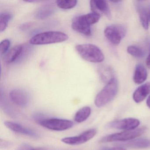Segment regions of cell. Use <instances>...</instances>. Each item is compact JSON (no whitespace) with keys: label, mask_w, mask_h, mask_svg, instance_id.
Returning <instances> with one entry per match:
<instances>
[{"label":"cell","mask_w":150,"mask_h":150,"mask_svg":"<svg viewBox=\"0 0 150 150\" xmlns=\"http://www.w3.org/2000/svg\"><path fill=\"white\" fill-rule=\"evenodd\" d=\"M37 121L38 124L43 127L57 131L68 129L71 128L74 125L73 122L72 121L60 118H41Z\"/></svg>","instance_id":"5b68a950"},{"label":"cell","mask_w":150,"mask_h":150,"mask_svg":"<svg viewBox=\"0 0 150 150\" xmlns=\"http://www.w3.org/2000/svg\"><path fill=\"white\" fill-rule=\"evenodd\" d=\"M139 124L140 122L138 119L127 118L110 122L108 125V126L113 129L131 130L137 129Z\"/></svg>","instance_id":"9c48e42d"},{"label":"cell","mask_w":150,"mask_h":150,"mask_svg":"<svg viewBox=\"0 0 150 150\" xmlns=\"http://www.w3.org/2000/svg\"><path fill=\"white\" fill-rule=\"evenodd\" d=\"M118 84L115 78L110 79L108 84L97 95L95 104L98 108L103 107L114 99L117 93Z\"/></svg>","instance_id":"7a4b0ae2"},{"label":"cell","mask_w":150,"mask_h":150,"mask_svg":"<svg viewBox=\"0 0 150 150\" xmlns=\"http://www.w3.org/2000/svg\"><path fill=\"white\" fill-rule=\"evenodd\" d=\"M9 97L14 103L19 107H26L29 103L28 95L22 89H13L9 93Z\"/></svg>","instance_id":"30bf717a"},{"label":"cell","mask_w":150,"mask_h":150,"mask_svg":"<svg viewBox=\"0 0 150 150\" xmlns=\"http://www.w3.org/2000/svg\"><path fill=\"white\" fill-rule=\"evenodd\" d=\"M126 31L125 26L122 24H115L108 26L104 33L106 38L111 43L117 45L125 36Z\"/></svg>","instance_id":"8992f818"},{"label":"cell","mask_w":150,"mask_h":150,"mask_svg":"<svg viewBox=\"0 0 150 150\" xmlns=\"http://www.w3.org/2000/svg\"><path fill=\"white\" fill-rule=\"evenodd\" d=\"M5 125L7 128L14 132L27 135L34 138H37L38 137L37 133H36L35 132L33 131L32 130L30 129L26 128L17 123L6 121L5 122Z\"/></svg>","instance_id":"7c38bea8"},{"label":"cell","mask_w":150,"mask_h":150,"mask_svg":"<svg viewBox=\"0 0 150 150\" xmlns=\"http://www.w3.org/2000/svg\"><path fill=\"white\" fill-rule=\"evenodd\" d=\"M91 25L89 24L85 15L75 16L72 21L73 29L87 36L91 35Z\"/></svg>","instance_id":"ba28073f"},{"label":"cell","mask_w":150,"mask_h":150,"mask_svg":"<svg viewBox=\"0 0 150 150\" xmlns=\"http://www.w3.org/2000/svg\"><path fill=\"white\" fill-rule=\"evenodd\" d=\"M90 8L92 13L98 14H103L110 19L111 14L107 1L103 0H92L90 2Z\"/></svg>","instance_id":"8fae6325"},{"label":"cell","mask_w":150,"mask_h":150,"mask_svg":"<svg viewBox=\"0 0 150 150\" xmlns=\"http://www.w3.org/2000/svg\"><path fill=\"white\" fill-rule=\"evenodd\" d=\"M91 110L89 107H85L79 110L74 116V119L78 123L85 122L91 114Z\"/></svg>","instance_id":"d6986e66"},{"label":"cell","mask_w":150,"mask_h":150,"mask_svg":"<svg viewBox=\"0 0 150 150\" xmlns=\"http://www.w3.org/2000/svg\"><path fill=\"white\" fill-rule=\"evenodd\" d=\"M147 73L145 67L141 64L136 65L133 76V81L136 84H141L147 79Z\"/></svg>","instance_id":"e0dca14e"},{"label":"cell","mask_w":150,"mask_h":150,"mask_svg":"<svg viewBox=\"0 0 150 150\" xmlns=\"http://www.w3.org/2000/svg\"><path fill=\"white\" fill-rule=\"evenodd\" d=\"M33 23L32 22H27L22 24L20 26V28L21 30H27L29 29L31 26L33 25Z\"/></svg>","instance_id":"cb8c5ba5"},{"label":"cell","mask_w":150,"mask_h":150,"mask_svg":"<svg viewBox=\"0 0 150 150\" xmlns=\"http://www.w3.org/2000/svg\"><path fill=\"white\" fill-rule=\"evenodd\" d=\"M120 146L132 149H144L150 148V139L146 138H139L133 139L122 144Z\"/></svg>","instance_id":"5bb4252c"},{"label":"cell","mask_w":150,"mask_h":150,"mask_svg":"<svg viewBox=\"0 0 150 150\" xmlns=\"http://www.w3.org/2000/svg\"><path fill=\"white\" fill-rule=\"evenodd\" d=\"M148 16H149V21H150V5H149L148 8Z\"/></svg>","instance_id":"f546056e"},{"label":"cell","mask_w":150,"mask_h":150,"mask_svg":"<svg viewBox=\"0 0 150 150\" xmlns=\"http://www.w3.org/2000/svg\"><path fill=\"white\" fill-rule=\"evenodd\" d=\"M11 145V143L8 141H6V140H1V148H6V147H8Z\"/></svg>","instance_id":"484cf974"},{"label":"cell","mask_w":150,"mask_h":150,"mask_svg":"<svg viewBox=\"0 0 150 150\" xmlns=\"http://www.w3.org/2000/svg\"><path fill=\"white\" fill-rule=\"evenodd\" d=\"M31 147L30 146L26 144H24L22 145L18 150H30Z\"/></svg>","instance_id":"4316f807"},{"label":"cell","mask_w":150,"mask_h":150,"mask_svg":"<svg viewBox=\"0 0 150 150\" xmlns=\"http://www.w3.org/2000/svg\"><path fill=\"white\" fill-rule=\"evenodd\" d=\"M127 52L134 57L141 58L144 56V52L139 47L135 45H131L127 48Z\"/></svg>","instance_id":"44dd1931"},{"label":"cell","mask_w":150,"mask_h":150,"mask_svg":"<svg viewBox=\"0 0 150 150\" xmlns=\"http://www.w3.org/2000/svg\"><path fill=\"white\" fill-rule=\"evenodd\" d=\"M68 35L60 31H50L38 33L31 38L30 43L33 45H42L57 43L68 40Z\"/></svg>","instance_id":"6da1fadb"},{"label":"cell","mask_w":150,"mask_h":150,"mask_svg":"<svg viewBox=\"0 0 150 150\" xmlns=\"http://www.w3.org/2000/svg\"><path fill=\"white\" fill-rule=\"evenodd\" d=\"M146 64L147 67L150 69V51L149 55H148V57L146 58Z\"/></svg>","instance_id":"83f0119b"},{"label":"cell","mask_w":150,"mask_h":150,"mask_svg":"<svg viewBox=\"0 0 150 150\" xmlns=\"http://www.w3.org/2000/svg\"><path fill=\"white\" fill-rule=\"evenodd\" d=\"M142 2L141 1H137L136 8L142 26L144 29L147 30L149 27V21L148 8H146Z\"/></svg>","instance_id":"9a60e30c"},{"label":"cell","mask_w":150,"mask_h":150,"mask_svg":"<svg viewBox=\"0 0 150 150\" xmlns=\"http://www.w3.org/2000/svg\"><path fill=\"white\" fill-rule=\"evenodd\" d=\"M10 42L8 39L3 40L0 44V54L2 56L6 53L10 47Z\"/></svg>","instance_id":"603a6c76"},{"label":"cell","mask_w":150,"mask_h":150,"mask_svg":"<svg viewBox=\"0 0 150 150\" xmlns=\"http://www.w3.org/2000/svg\"><path fill=\"white\" fill-rule=\"evenodd\" d=\"M96 133L97 131L96 129H90L78 136L64 138L62 139V141L65 144L71 145H79L92 139Z\"/></svg>","instance_id":"52a82bcc"},{"label":"cell","mask_w":150,"mask_h":150,"mask_svg":"<svg viewBox=\"0 0 150 150\" xmlns=\"http://www.w3.org/2000/svg\"><path fill=\"white\" fill-rule=\"evenodd\" d=\"M56 3L57 6L61 9H69L73 8L76 6L77 1H56Z\"/></svg>","instance_id":"7402d4cb"},{"label":"cell","mask_w":150,"mask_h":150,"mask_svg":"<svg viewBox=\"0 0 150 150\" xmlns=\"http://www.w3.org/2000/svg\"><path fill=\"white\" fill-rule=\"evenodd\" d=\"M146 127H140L135 129L125 130L118 133H114L103 137L100 140L101 143L116 142V141H127L132 140L142 135L145 132Z\"/></svg>","instance_id":"277c9868"},{"label":"cell","mask_w":150,"mask_h":150,"mask_svg":"<svg viewBox=\"0 0 150 150\" xmlns=\"http://www.w3.org/2000/svg\"><path fill=\"white\" fill-rule=\"evenodd\" d=\"M13 16L10 13L3 12L0 14V30L3 32L6 29L9 21L11 20Z\"/></svg>","instance_id":"ffe728a7"},{"label":"cell","mask_w":150,"mask_h":150,"mask_svg":"<svg viewBox=\"0 0 150 150\" xmlns=\"http://www.w3.org/2000/svg\"><path fill=\"white\" fill-rule=\"evenodd\" d=\"M146 105H147V107L150 108V95L149 96L146 100Z\"/></svg>","instance_id":"f1b7e54d"},{"label":"cell","mask_w":150,"mask_h":150,"mask_svg":"<svg viewBox=\"0 0 150 150\" xmlns=\"http://www.w3.org/2000/svg\"><path fill=\"white\" fill-rule=\"evenodd\" d=\"M77 52L82 59L92 63H101L104 59V55L100 49L90 44L78 45L75 46Z\"/></svg>","instance_id":"3957f363"},{"label":"cell","mask_w":150,"mask_h":150,"mask_svg":"<svg viewBox=\"0 0 150 150\" xmlns=\"http://www.w3.org/2000/svg\"><path fill=\"white\" fill-rule=\"evenodd\" d=\"M150 94V81L146 82L139 87L133 94V99L137 103L144 101Z\"/></svg>","instance_id":"4fadbf2b"},{"label":"cell","mask_w":150,"mask_h":150,"mask_svg":"<svg viewBox=\"0 0 150 150\" xmlns=\"http://www.w3.org/2000/svg\"><path fill=\"white\" fill-rule=\"evenodd\" d=\"M30 150H36L35 149H34V148H32V147H31L30 149Z\"/></svg>","instance_id":"4dcf8cb0"},{"label":"cell","mask_w":150,"mask_h":150,"mask_svg":"<svg viewBox=\"0 0 150 150\" xmlns=\"http://www.w3.org/2000/svg\"><path fill=\"white\" fill-rule=\"evenodd\" d=\"M23 51V46L22 45H18L14 46L6 54L4 60L7 64H11L16 61Z\"/></svg>","instance_id":"2e32d148"},{"label":"cell","mask_w":150,"mask_h":150,"mask_svg":"<svg viewBox=\"0 0 150 150\" xmlns=\"http://www.w3.org/2000/svg\"><path fill=\"white\" fill-rule=\"evenodd\" d=\"M99 150H125L121 146H116L114 147H102Z\"/></svg>","instance_id":"d4e9b609"},{"label":"cell","mask_w":150,"mask_h":150,"mask_svg":"<svg viewBox=\"0 0 150 150\" xmlns=\"http://www.w3.org/2000/svg\"><path fill=\"white\" fill-rule=\"evenodd\" d=\"M56 11L55 6L52 4H46L40 8L35 15L36 18L40 20L46 19L52 15Z\"/></svg>","instance_id":"ac0fdd59"}]
</instances>
